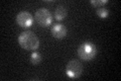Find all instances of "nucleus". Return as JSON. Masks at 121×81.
<instances>
[{
  "mask_svg": "<svg viewBox=\"0 0 121 81\" xmlns=\"http://www.w3.org/2000/svg\"><path fill=\"white\" fill-rule=\"evenodd\" d=\"M18 44L24 50L35 51L39 47V40L35 33L30 30H25L18 36Z\"/></svg>",
  "mask_w": 121,
  "mask_h": 81,
  "instance_id": "nucleus-1",
  "label": "nucleus"
},
{
  "mask_svg": "<svg viewBox=\"0 0 121 81\" xmlns=\"http://www.w3.org/2000/svg\"><path fill=\"white\" fill-rule=\"evenodd\" d=\"M35 18L36 22L39 24L40 26H48L52 24V14L48 9L44 8V7H40L35 11Z\"/></svg>",
  "mask_w": 121,
  "mask_h": 81,
  "instance_id": "nucleus-4",
  "label": "nucleus"
},
{
  "mask_svg": "<svg viewBox=\"0 0 121 81\" xmlns=\"http://www.w3.org/2000/svg\"><path fill=\"white\" fill-rule=\"evenodd\" d=\"M83 65L79 60H71L68 62L66 67V74L72 79L79 78L83 73Z\"/></svg>",
  "mask_w": 121,
  "mask_h": 81,
  "instance_id": "nucleus-3",
  "label": "nucleus"
},
{
  "mask_svg": "<svg viewBox=\"0 0 121 81\" xmlns=\"http://www.w3.org/2000/svg\"><path fill=\"white\" fill-rule=\"evenodd\" d=\"M52 36L56 38H63L67 36V33H68V29L67 28L64 24H56L52 26Z\"/></svg>",
  "mask_w": 121,
  "mask_h": 81,
  "instance_id": "nucleus-6",
  "label": "nucleus"
},
{
  "mask_svg": "<svg viewBox=\"0 0 121 81\" xmlns=\"http://www.w3.org/2000/svg\"><path fill=\"white\" fill-rule=\"evenodd\" d=\"M96 13H97V15H98V16H99L100 18H107L108 15L110 14V11H109V10L104 6V7H100V8H97Z\"/></svg>",
  "mask_w": 121,
  "mask_h": 81,
  "instance_id": "nucleus-9",
  "label": "nucleus"
},
{
  "mask_svg": "<svg viewBox=\"0 0 121 81\" xmlns=\"http://www.w3.org/2000/svg\"><path fill=\"white\" fill-rule=\"evenodd\" d=\"M41 62V55L39 52H33L30 56V63L33 65H39Z\"/></svg>",
  "mask_w": 121,
  "mask_h": 81,
  "instance_id": "nucleus-8",
  "label": "nucleus"
},
{
  "mask_svg": "<svg viewBox=\"0 0 121 81\" xmlns=\"http://www.w3.org/2000/svg\"><path fill=\"white\" fill-rule=\"evenodd\" d=\"M68 14L67 8L64 5H58L55 10V18L56 20H63L65 19Z\"/></svg>",
  "mask_w": 121,
  "mask_h": 81,
  "instance_id": "nucleus-7",
  "label": "nucleus"
},
{
  "mask_svg": "<svg viewBox=\"0 0 121 81\" xmlns=\"http://www.w3.org/2000/svg\"><path fill=\"white\" fill-rule=\"evenodd\" d=\"M90 3L96 8H100V7H104L108 3V0H91Z\"/></svg>",
  "mask_w": 121,
  "mask_h": 81,
  "instance_id": "nucleus-10",
  "label": "nucleus"
},
{
  "mask_svg": "<svg viewBox=\"0 0 121 81\" xmlns=\"http://www.w3.org/2000/svg\"><path fill=\"white\" fill-rule=\"evenodd\" d=\"M77 54L80 57V59L84 61H91L97 55V47L95 44L91 42H84L79 46Z\"/></svg>",
  "mask_w": 121,
  "mask_h": 81,
  "instance_id": "nucleus-2",
  "label": "nucleus"
},
{
  "mask_svg": "<svg viewBox=\"0 0 121 81\" xmlns=\"http://www.w3.org/2000/svg\"><path fill=\"white\" fill-rule=\"evenodd\" d=\"M16 22L21 28L27 29L32 25L33 17L30 12H28V11H26V10H23V11H20V12L16 15Z\"/></svg>",
  "mask_w": 121,
  "mask_h": 81,
  "instance_id": "nucleus-5",
  "label": "nucleus"
}]
</instances>
